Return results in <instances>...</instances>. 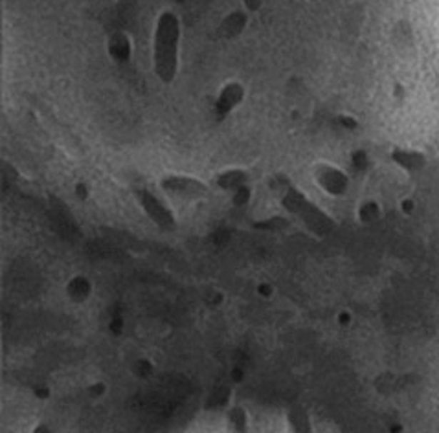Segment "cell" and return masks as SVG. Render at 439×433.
Listing matches in <instances>:
<instances>
[{"instance_id":"obj_1","label":"cell","mask_w":439,"mask_h":433,"mask_svg":"<svg viewBox=\"0 0 439 433\" xmlns=\"http://www.w3.org/2000/svg\"><path fill=\"white\" fill-rule=\"evenodd\" d=\"M177 48H178V22L171 14L160 17L155 37V66L158 78L169 83L177 72Z\"/></svg>"},{"instance_id":"obj_2","label":"cell","mask_w":439,"mask_h":433,"mask_svg":"<svg viewBox=\"0 0 439 433\" xmlns=\"http://www.w3.org/2000/svg\"><path fill=\"white\" fill-rule=\"evenodd\" d=\"M166 188L177 191V193H184L186 197H195V195H201L206 191L201 182L197 180H190V178H171V180L166 182Z\"/></svg>"},{"instance_id":"obj_3","label":"cell","mask_w":439,"mask_h":433,"mask_svg":"<svg viewBox=\"0 0 439 433\" xmlns=\"http://www.w3.org/2000/svg\"><path fill=\"white\" fill-rule=\"evenodd\" d=\"M86 393H89V397H92V399H99V397H104V394L107 393V386H105L104 382H94L92 386L86 387Z\"/></svg>"},{"instance_id":"obj_4","label":"cell","mask_w":439,"mask_h":433,"mask_svg":"<svg viewBox=\"0 0 439 433\" xmlns=\"http://www.w3.org/2000/svg\"><path fill=\"white\" fill-rule=\"evenodd\" d=\"M30 433H56V432H54L48 424H44V422H39V424L34 426V428L30 429Z\"/></svg>"}]
</instances>
